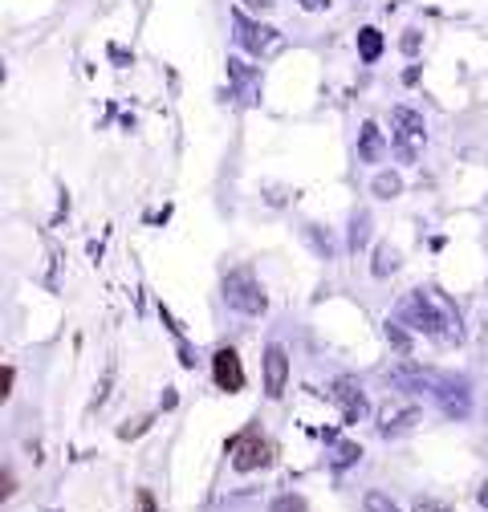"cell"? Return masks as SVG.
<instances>
[{"instance_id": "9a60e30c", "label": "cell", "mask_w": 488, "mask_h": 512, "mask_svg": "<svg viewBox=\"0 0 488 512\" xmlns=\"http://www.w3.org/2000/svg\"><path fill=\"white\" fill-rule=\"evenodd\" d=\"M399 269V252L391 248V244H383L379 252H375V277H387V273H395Z\"/></svg>"}, {"instance_id": "e0dca14e", "label": "cell", "mask_w": 488, "mask_h": 512, "mask_svg": "<svg viewBox=\"0 0 488 512\" xmlns=\"http://www.w3.org/2000/svg\"><path fill=\"white\" fill-rule=\"evenodd\" d=\"M362 512H403L391 496H383V492H366V500H362Z\"/></svg>"}, {"instance_id": "44dd1931", "label": "cell", "mask_w": 488, "mask_h": 512, "mask_svg": "<svg viewBox=\"0 0 488 512\" xmlns=\"http://www.w3.org/2000/svg\"><path fill=\"white\" fill-rule=\"evenodd\" d=\"M139 508H143V512H155V500L143 492V496H139Z\"/></svg>"}, {"instance_id": "ba28073f", "label": "cell", "mask_w": 488, "mask_h": 512, "mask_svg": "<svg viewBox=\"0 0 488 512\" xmlns=\"http://www.w3.org/2000/svg\"><path fill=\"white\" fill-rule=\"evenodd\" d=\"M387 378H391V387H395V391H411V395H423V391H427V395H432L440 374L423 370V366H411V362H399Z\"/></svg>"}, {"instance_id": "8fae6325", "label": "cell", "mask_w": 488, "mask_h": 512, "mask_svg": "<svg viewBox=\"0 0 488 512\" xmlns=\"http://www.w3.org/2000/svg\"><path fill=\"white\" fill-rule=\"evenodd\" d=\"M415 419H419L415 407H403V403H391V399L379 407V431H383V435H391V431H407Z\"/></svg>"}, {"instance_id": "9c48e42d", "label": "cell", "mask_w": 488, "mask_h": 512, "mask_svg": "<svg viewBox=\"0 0 488 512\" xmlns=\"http://www.w3.org/2000/svg\"><path fill=\"white\" fill-rule=\"evenodd\" d=\"M212 378H216V387L220 391H228V395H236L240 387H244V366H240V354L236 350H216V358H212Z\"/></svg>"}, {"instance_id": "d6986e66", "label": "cell", "mask_w": 488, "mask_h": 512, "mask_svg": "<svg viewBox=\"0 0 488 512\" xmlns=\"http://www.w3.org/2000/svg\"><path fill=\"white\" fill-rule=\"evenodd\" d=\"M387 338H391V342H395V346H399V350H403V354H407V350H411V342H407V334H403V330H399V326H387Z\"/></svg>"}, {"instance_id": "8992f818", "label": "cell", "mask_w": 488, "mask_h": 512, "mask_svg": "<svg viewBox=\"0 0 488 512\" xmlns=\"http://www.w3.org/2000/svg\"><path fill=\"white\" fill-rule=\"evenodd\" d=\"M330 399H334V403L342 407L346 423H358V419L366 415V395H362V382H358V378H350V374L334 378V387H330Z\"/></svg>"}, {"instance_id": "52a82bcc", "label": "cell", "mask_w": 488, "mask_h": 512, "mask_svg": "<svg viewBox=\"0 0 488 512\" xmlns=\"http://www.w3.org/2000/svg\"><path fill=\"white\" fill-rule=\"evenodd\" d=\"M391 131H395V139H399V147L411 155V147L415 143H423L427 139V126H423V114L419 110H411V106H395L391 110Z\"/></svg>"}, {"instance_id": "7c38bea8", "label": "cell", "mask_w": 488, "mask_h": 512, "mask_svg": "<svg viewBox=\"0 0 488 512\" xmlns=\"http://www.w3.org/2000/svg\"><path fill=\"white\" fill-rule=\"evenodd\" d=\"M358 159L362 163H379L383 159V131H379L375 122L362 126V135H358Z\"/></svg>"}, {"instance_id": "7402d4cb", "label": "cell", "mask_w": 488, "mask_h": 512, "mask_svg": "<svg viewBox=\"0 0 488 512\" xmlns=\"http://www.w3.org/2000/svg\"><path fill=\"white\" fill-rule=\"evenodd\" d=\"M476 500H480V508H488V480L480 484V492H476Z\"/></svg>"}, {"instance_id": "6da1fadb", "label": "cell", "mask_w": 488, "mask_h": 512, "mask_svg": "<svg viewBox=\"0 0 488 512\" xmlns=\"http://www.w3.org/2000/svg\"><path fill=\"white\" fill-rule=\"evenodd\" d=\"M399 322L411 326V330H419V334H427V338H444V342H452V338L460 342V334H464L456 305L444 293H436V289L407 293L399 301Z\"/></svg>"}, {"instance_id": "ffe728a7", "label": "cell", "mask_w": 488, "mask_h": 512, "mask_svg": "<svg viewBox=\"0 0 488 512\" xmlns=\"http://www.w3.org/2000/svg\"><path fill=\"white\" fill-rule=\"evenodd\" d=\"M297 5H301L305 13H322V9H330V0H297Z\"/></svg>"}, {"instance_id": "4fadbf2b", "label": "cell", "mask_w": 488, "mask_h": 512, "mask_svg": "<svg viewBox=\"0 0 488 512\" xmlns=\"http://www.w3.org/2000/svg\"><path fill=\"white\" fill-rule=\"evenodd\" d=\"M358 53H362V61H379V53H383V33H379V29H362V33H358Z\"/></svg>"}, {"instance_id": "603a6c76", "label": "cell", "mask_w": 488, "mask_h": 512, "mask_svg": "<svg viewBox=\"0 0 488 512\" xmlns=\"http://www.w3.org/2000/svg\"><path fill=\"white\" fill-rule=\"evenodd\" d=\"M419 512H452V508H444V504H419Z\"/></svg>"}, {"instance_id": "277c9868", "label": "cell", "mask_w": 488, "mask_h": 512, "mask_svg": "<svg viewBox=\"0 0 488 512\" xmlns=\"http://www.w3.org/2000/svg\"><path fill=\"white\" fill-rule=\"evenodd\" d=\"M228 456H232V468L236 472H253V468H265L269 464V443L257 435V431H244L228 443Z\"/></svg>"}, {"instance_id": "7a4b0ae2", "label": "cell", "mask_w": 488, "mask_h": 512, "mask_svg": "<svg viewBox=\"0 0 488 512\" xmlns=\"http://www.w3.org/2000/svg\"><path fill=\"white\" fill-rule=\"evenodd\" d=\"M224 301L232 309H240V313H249V317H257V313L269 309V297H265V289L257 285V277L249 269H232L224 277Z\"/></svg>"}, {"instance_id": "2e32d148", "label": "cell", "mask_w": 488, "mask_h": 512, "mask_svg": "<svg viewBox=\"0 0 488 512\" xmlns=\"http://www.w3.org/2000/svg\"><path fill=\"white\" fill-rule=\"evenodd\" d=\"M403 191V179L395 175V171H383L379 179H375V196H383V200H391V196H399Z\"/></svg>"}, {"instance_id": "5bb4252c", "label": "cell", "mask_w": 488, "mask_h": 512, "mask_svg": "<svg viewBox=\"0 0 488 512\" xmlns=\"http://www.w3.org/2000/svg\"><path fill=\"white\" fill-rule=\"evenodd\" d=\"M366 240H371V216L354 212V216H350V248L358 252V248H366Z\"/></svg>"}, {"instance_id": "3957f363", "label": "cell", "mask_w": 488, "mask_h": 512, "mask_svg": "<svg viewBox=\"0 0 488 512\" xmlns=\"http://www.w3.org/2000/svg\"><path fill=\"white\" fill-rule=\"evenodd\" d=\"M432 399L440 403V411H444L448 419H468V415H472V387H468V378L440 374Z\"/></svg>"}, {"instance_id": "30bf717a", "label": "cell", "mask_w": 488, "mask_h": 512, "mask_svg": "<svg viewBox=\"0 0 488 512\" xmlns=\"http://www.w3.org/2000/svg\"><path fill=\"white\" fill-rule=\"evenodd\" d=\"M285 382H289V354H285V346H269L265 350V395L281 399Z\"/></svg>"}, {"instance_id": "ac0fdd59", "label": "cell", "mask_w": 488, "mask_h": 512, "mask_svg": "<svg viewBox=\"0 0 488 512\" xmlns=\"http://www.w3.org/2000/svg\"><path fill=\"white\" fill-rule=\"evenodd\" d=\"M269 512H310V508H305V500H301V496H293V492H289V496H277V500L269 504Z\"/></svg>"}, {"instance_id": "5b68a950", "label": "cell", "mask_w": 488, "mask_h": 512, "mask_svg": "<svg viewBox=\"0 0 488 512\" xmlns=\"http://www.w3.org/2000/svg\"><path fill=\"white\" fill-rule=\"evenodd\" d=\"M232 25H236V41H240V49H249V53H257V57H265V53H273V49L281 45L277 29L257 25V21H249L244 13H232Z\"/></svg>"}]
</instances>
